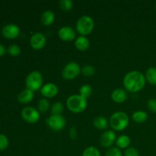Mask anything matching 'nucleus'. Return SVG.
I'll return each mask as SVG.
<instances>
[{
    "mask_svg": "<svg viewBox=\"0 0 156 156\" xmlns=\"http://www.w3.org/2000/svg\"><path fill=\"white\" fill-rule=\"evenodd\" d=\"M146 77L141 72L133 70L125 75L123 84L126 91L136 93L144 88L146 85Z\"/></svg>",
    "mask_w": 156,
    "mask_h": 156,
    "instance_id": "nucleus-1",
    "label": "nucleus"
},
{
    "mask_svg": "<svg viewBox=\"0 0 156 156\" xmlns=\"http://www.w3.org/2000/svg\"><path fill=\"white\" fill-rule=\"evenodd\" d=\"M88 101L87 99L81 96L80 94L70 95L66 100V107L69 111L75 114L82 113L86 109Z\"/></svg>",
    "mask_w": 156,
    "mask_h": 156,
    "instance_id": "nucleus-2",
    "label": "nucleus"
},
{
    "mask_svg": "<svg viewBox=\"0 0 156 156\" xmlns=\"http://www.w3.org/2000/svg\"><path fill=\"white\" fill-rule=\"evenodd\" d=\"M129 119L127 114L123 111L114 113L110 118L109 124L115 131H123L128 126Z\"/></svg>",
    "mask_w": 156,
    "mask_h": 156,
    "instance_id": "nucleus-3",
    "label": "nucleus"
},
{
    "mask_svg": "<svg viewBox=\"0 0 156 156\" xmlns=\"http://www.w3.org/2000/svg\"><path fill=\"white\" fill-rule=\"evenodd\" d=\"M94 27V22L92 18L88 15H83L78 19L76 28L80 36H87L93 31Z\"/></svg>",
    "mask_w": 156,
    "mask_h": 156,
    "instance_id": "nucleus-4",
    "label": "nucleus"
},
{
    "mask_svg": "<svg viewBox=\"0 0 156 156\" xmlns=\"http://www.w3.org/2000/svg\"><path fill=\"white\" fill-rule=\"evenodd\" d=\"M26 87L33 91L41 90L43 85V76L39 71H33L27 75L25 79Z\"/></svg>",
    "mask_w": 156,
    "mask_h": 156,
    "instance_id": "nucleus-5",
    "label": "nucleus"
},
{
    "mask_svg": "<svg viewBox=\"0 0 156 156\" xmlns=\"http://www.w3.org/2000/svg\"><path fill=\"white\" fill-rule=\"evenodd\" d=\"M81 67L77 62H69L64 66L62 71V76L66 80H73L79 76Z\"/></svg>",
    "mask_w": 156,
    "mask_h": 156,
    "instance_id": "nucleus-6",
    "label": "nucleus"
},
{
    "mask_svg": "<svg viewBox=\"0 0 156 156\" xmlns=\"http://www.w3.org/2000/svg\"><path fill=\"white\" fill-rule=\"evenodd\" d=\"M46 123L52 130L58 132V131L62 130L65 128L66 121L62 115L51 114L48 118H47Z\"/></svg>",
    "mask_w": 156,
    "mask_h": 156,
    "instance_id": "nucleus-7",
    "label": "nucleus"
},
{
    "mask_svg": "<svg viewBox=\"0 0 156 156\" xmlns=\"http://www.w3.org/2000/svg\"><path fill=\"white\" fill-rule=\"evenodd\" d=\"M21 117L27 123L34 124L39 121L41 114L36 108L33 107H25L21 111Z\"/></svg>",
    "mask_w": 156,
    "mask_h": 156,
    "instance_id": "nucleus-8",
    "label": "nucleus"
},
{
    "mask_svg": "<svg viewBox=\"0 0 156 156\" xmlns=\"http://www.w3.org/2000/svg\"><path fill=\"white\" fill-rule=\"evenodd\" d=\"M47 37L45 35L40 32L33 34L30 38V45L34 50H42L46 45Z\"/></svg>",
    "mask_w": 156,
    "mask_h": 156,
    "instance_id": "nucleus-9",
    "label": "nucleus"
},
{
    "mask_svg": "<svg viewBox=\"0 0 156 156\" xmlns=\"http://www.w3.org/2000/svg\"><path fill=\"white\" fill-rule=\"evenodd\" d=\"M117 136L115 132L111 129H107L103 133L100 138V144L105 148H111L116 142Z\"/></svg>",
    "mask_w": 156,
    "mask_h": 156,
    "instance_id": "nucleus-10",
    "label": "nucleus"
},
{
    "mask_svg": "<svg viewBox=\"0 0 156 156\" xmlns=\"http://www.w3.org/2000/svg\"><path fill=\"white\" fill-rule=\"evenodd\" d=\"M58 37L62 41L69 42L76 39V33L74 29L69 26H64L60 27L58 30Z\"/></svg>",
    "mask_w": 156,
    "mask_h": 156,
    "instance_id": "nucleus-11",
    "label": "nucleus"
},
{
    "mask_svg": "<svg viewBox=\"0 0 156 156\" xmlns=\"http://www.w3.org/2000/svg\"><path fill=\"white\" fill-rule=\"evenodd\" d=\"M2 34L7 39H15L19 36L20 28L15 24H6L3 27Z\"/></svg>",
    "mask_w": 156,
    "mask_h": 156,
    "instance_id": "nucleus-12",
    "label": "nucleus"
},
{
    "mask_svg": "<svg viewBox=\"0 0 156 156\" xmlns=\"http://www.w3.org/2000/svg\"><path fill=\"white\" fill-rule=\"evenodd\" d=\"M58 91L59 89L56 84L53 83V82H49V83L43 85L41 89V93L44 97L52 98L57 94Z\"/></svg>",
    "mask_w": 156,
    "mask_h": 156,
    "instance_id": "nucleus-13",
    "label": "nucleus"
},
{
    "mask_svg": "<svg viewBox=\"0 0 156 156\" xmlns=\"http://www.w3.org/2000/svg\"><path fill=\"white\" fill-rule=\"evenodd\" d=\"M111 98L115 103L122 104L127 100V92L123 88H116L111 93Z\"/></svg>",
    "mask_w": 156,
    "mask_h": 156,
    "instance_id": "nucleus-14",
    "label": "nucleus"
},
{
    "mask_svg": "<svg viewBox=\"0 0 156 156\" xmlns=\"http://www.w3.org/2000/svg\"><path fill=\"white\" fill-rule=\"evenodd\" d=\"M34 91L26 88L18 95V101L21 104H28L34 99Z\"/></svg>",
    "mask_w": 156,
    "mask_h": 156,
    "instance_id": "nucleus-15",
    "label": "nucleus"
},
{
    "mask_svg": "<svg viewBox=\"0 0 156 156\" xmlns=\"http://www.w3.org/2000/svg\"><path fill=\"white\" fill-rule=\"evenodd\" d=\"M75 46L79 51H85L89 48L90 42L86 37L79 36L76 39Z\"/></svg>",
    "mask_w": 156,
    "mask_h": 156,
    "instance_id": "nucleus-16",
    "label": "nucleus"
},
{
    "mask_svg": "<svg viewBox=\"0 0 156 156\" xmlns=\"http://www.w3.org/2000/svg\"><path fill=\"white\" fill-rule=\"evenodd\" d=\"M41 22L44 25L50 26L54 22L55 15L51 10H46L41 15Z\"/></svg>",
    "mask_w": 156,
    "mask_h": 156,
    "instance_id": "nucleus-17",
    "label": "nucleus"
},
{
    "mask_svg": "<svg viewBox=\"0 0 156 156\" xmlns=\"http://www.w3.org/2000/svg\"><path fill=\"white\" fill-rule=\"evenodd\" d=\"M93 124L96 129H100V130H105L108 129L109 126L108 120L103 116H98L95 117L93 120Z\"/></svg>",
    "mask_w": 156,
    "mask_h": 156,
    "instance_id": "nucleus-18",
    "label": "nucleus"
},
{
    "mask_svg": "<svg viewBox=\"0 0 156 156\" xmlns=\"http://www.w3.org/2000/svg\"><path fill=\"white\" fill-rule=\"evenodd\" d=\"M131 140L128 136L126 135H121L119 137H117L116 140V146L119 149H127L129 148V145H130Z\"/></svg>",
    "mask_w": 156,
    "mask_h": 156,
    "instance_id": "nucleus-19",
    "label": "nucleus"
},
{
    "mask_svg": "<svg viewBox=\"0 0 156 156\" xmlns=\"http://www.w3.org/2000/svg\"><path fill=\"white\" fill-rule=\"evenodd\" d=\"M132 118L136 123H143L147 120L148 114L146 111H136L133 114Z\"/></svg>",
    "mask_w": 156,
    "mask_h": 156,
    "instance_id": "nucleus-20",
    "label": "nucleus"
},
{
    "mask_svg": "<svg viewBox=\"0 0 156 156\" xmlns=\"http://www.w3.org/2000/svg\"><path fill=\"white\" fill-rule=\"evenodd\" d=\"M146 81L151 85H156V68L155 67H149L146 73Z\"/></svg>",
    "mask_w": 156,
    "mask_h": 156,
    "instance_id": "nucleus-21",
    "label": "nucleus"
},
{
    "mask_svg": "<svg viewBox=\"0 0 156 156\" xmlns=\"http://www.w3.org/2000/svg\"><path fill=\"white\" fill-rule=\"evenodd\" d=\"M79 94L85 98L88 99L92 94V88L88 84L82 85L79 88Z\"/></svg>",
    "mask_w": 156,
    "mask_h": 156,
    "instance_id": "nucleus-22",
    "label": "nucleus"
},
{
    "mask_svg": "<svg viewBox=\"0 0 156 156\" xmlns=\"http://www.w3.org/2000/svg\"><path fill=\"white\" fill-rule=\"evenodd\" d=\"M50 101L47 100V98H41L40 99V101H38L37 108L39 112L41 113H46L48 111V110L50 109Z\"/></svg>",
    "mask_w": 156,
    "mask_h": 156,
    "instance_id": "nucleus-23",
    "label": "nucleus"
},
{
    "mask_svg": "<svg viewBox=\"0 0 156 156\" xmlns=\"http://www.w3.org/2000/svg\"><path fill=\"white\" fill-rule=\"evenodd\" d=\"M82 156H101L98 149L94 146H88L82 152Z\"/></svg>",
    "mask_w": 156,
    "mask_h": 156,
    "instance_id": "nucleus-24",
    "label": "nucleus"
},
{
    "mask_svg": "<svg viewBox=\"0 0 156 156\" xmlns=\"http://www.w3.org/2000/svg\"><path fill=\"white\" fill-rule=\"evenodd\" d=\"M64 106L61 102L56 101L52 105L51 107V114L54 115H62L63 112Z\"/></svg>",
    "mask_w": 156,
    "mask_h": 156,
    "instance_id": "nucleus-25",
    "label": "nucleus"
},
{
    "mask_svg": "<svg viewBox=\"0 0 156 156\" xmlns=\"http://www.w3.org/2000/svg\"><path fill=\"white\" fill-rule=\"evenodd\" d=\"M81 73H82L84 76L91 77L95 73V68L91 65H85L81 69Z\"/></svg>",
    "mask_w": 156,
    "mask_h": 156,
    "instance_id": "nucleus-26",
    "label": "nucleus"
},
{
    "mask_svg": "<svg viewBox=\"0 0 156 156\" xmlns=\"http://www.w3.org/2000/svg\"><path fill=\"white\" fill-rule=\"evenodd\" d=\"M73 2L71 0H62L59 2V8L62 9V11H69L73 9Z\"/></svg>",
    "mask_w": 156,
    "mask_h": 156,
    "instance_id": "nucleus-27",
    "label": "nucleus"
},
{
    "mask_svg": "<svg viewBox=\"0 0 156 156\" xmlns=\"http://www.w3.org/2000/svg\"><path fill=\"white\" fill-rule=\"evenodd\" d=\"M8 53L12 56H18L21 53V48L16 44H12L8 49Z\"/></svg>",
    "mask_w": 156,
    "mask_h": 156,
    "instance_id": "nucleus-28",
    "label": "nucleus"
},
{
    "mask_svg": "<svg viewBox=\"0 0 156 156\" xmlns=\"http://www.w3.org/2000/svg\"><path fill=\"white\" fill-rule=\"evenodd\" d=\"M105 156H123V155L119 148L111 147L107 151Z\"/></svg>",
    "mask_w": 156,
    "mask_h": 156,
    "instance_id": "nucleus-29",
    "label": "nucleus"
},
{
    "mask_svg": "<svg viewBox=\"0 0 156 156\" xmlns=\"http://www.w3.org/2000/svg\"><path fill=\"white\" fill-rule=\"evenodd\" d=\"M9 146V140L4 134H0V151H3L7 149Z\"/></svg>",
    "mask_w": 156,
    "mask_h": 156,
    "instance_id": "nucleus-30",
    "label": "nucleus"
},
{
    "mask_svg": "<svg viewBox=\"0 0 156 156\" xmlns=\"http://www.w3.org/2000/svg\"><path fill=\"white\" fill-rule=\"evenodd\" d=\"M124 156H140V153L136 148L129 147L125 150Z\"/></svg>",
    "mask_w": 156,
    "mask_h": 156,
    "instance_id": "nucleus-31",
    "label": "nucleus"
},
{
    "mask_svg": "<svg viewBox=\"0 0 156 156\" xmlns=\"http://www.w3.org/2000/svg\"><path fill=\"white\" fill-rule=\"evenodd\" d=\"M147 107L152 112L156 113V99L150 98L147 102Z\"/></svg>",
    "mask_w": 156,
    "mask_h": 156,
    "instance_id": "nucleus-32",
    "label": "nucleus"
},
{
    "mask_svg": "<svg viewBox=\"0 0 156 156\" xmlns=\"http://www.w3.org/2000/svg\"><path fill=\"white\" fill-rule=\"evenodd\" d=\"M69 136L73 140H76V139L77 138V130H76L75 126H73V127H71V129H70Z\"/></svg>",
    "mask_w": 156,
    "mask_h": 156,
    "instance_id": "nucleus-33",
    "label": "nucleus"
},
{
    "mask_svg": "<svg viewBox=\"0 0 156 156\" xmlns=\"http://www.w3.org/2000/svg\"><path fill=\"white\" fill-rule=\"evenodd\" d=\"M5 47L3 45H2V44H0V56H3L5 55Z\"/></svg>",
    "mask_w": 156,
    "mask_h": 156,
    "instance_id": "nucleus-34",
    "label": "nucleus"
},
{
    "mask_svg": "<svg viewBox=\"0 0 156 156\" xmlns=\"http://www.w3.org/2000/svg\"><path fill=\"white\" fill-rule=\"evenodd\" d=\"M155 9H156V4H155Z\"/></svg>",
    "mask_w": 156,
    "mask_h": 156,
    "instance_id": "nucleus-35",
    "label": "nucleus"
}]
</instances>
